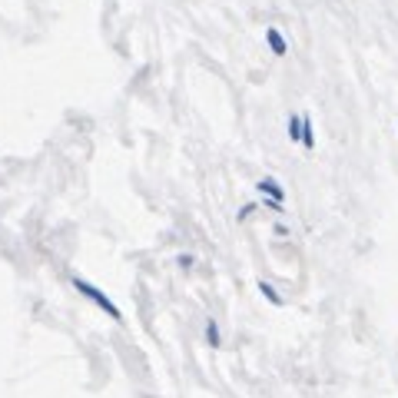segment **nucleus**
Returning <instances> with one entry per match:
<instances>
[{
  "mask_svg": "<svg viewBox=\"0 0 398 398\" xmlns=\"http://www.w3.org/2000/svg\"><path fill=\"white\" fill-rule=\"evenodd\" d=\"M73 289H77L80 295H83V299H90V302H93L96 309H103V312H107V315H110L113 322H123V312L107 299V292H100L96 286H90L87 279H80V276H73Z\"/></svg>",
  "mask_w": 398,
  "mask_h": 398,
  "instance_id": "1",
  "label": "nucleus"
},
{
  "mask_svg": "<svg viewBox=\"0 0 398 398\" xmlns=\"http://www.w3.org/2000/svg\"><path fill=\"white\" fill-rule=\"evenodd\" d=\"M256 189H259L266 199H276V202H282L286 199V189L279 186V180H272V176H262L259 183H256Z\"/></svg>",
  "mask_w": 398,
  "mask_h": 398,
  "instance_id": "2",
  "label": "nucleus"
},
{
  "mask_svg": "<svg viewBox=\"0 0 398 398\" xmlns=\"http://www.w3.org/2000/svg\"><path fill=\"white\" fill-rule=\"evenodd\" d=\"M266 44H269V50H272L276 57H286V53H289V44H286V37H282L276 27L266 31Z\"/></svg>",
  "mask_w": 398,
  "mask_h": 398,
  "instance_id": "3",
  "label": "nucleus"
},
{
  "mask_svg": "<svg viewBox=\"0 0 398 398\" xmlns=\"http://www.w3.org/2000/svg\"><path fill=\"white\" fill-rule=\"evenodd\" d=\"M206 345H213V349H219V345H223V332H219L216 319L206 322Z\"/></svg>",
  "mask_w": 398,
  "mask_h": 398,
  "instance_id": "4",
  "label": "nucleus"
},
{
  "mask_svg": "<svg viewBox=\"0 0 398 398\" xmlns=\"http://www.w3.org/2000/svg\"><path fill=\"white\" fill-rule=\"evenodd\" d=\"M259 292L266 295V299H269V302H272V306H286V299H282V295L276 292V286H269L266 279H259Z\"/></svg>",
  "mask_w": 398,
  "mask_h": 398,
  "instance_id": "5",
  "label": "nucleus"
},
{
  "mask_svg": "<svg viewBox=\"0 0 398 398\" xmlns=\"http://www.w3.org/2000/svg\"><path fill=\"white\" fill-rule=\"evenodd\" d=\"M286 130H289L292 143H302V116H295V113H292L289 123H286Z\"/></svg>",
  "mask_w": 398,
  "mask_h": 398,
  "instance_id": "6",
  "label": "nucleus"
},
{
  "mask_svg": "<svg viewBox=\"0 0 398 398\" xmlns=\"http://www.w3.org/2000/svg\"><path fill=\"white\" fill-rule=\"evenodd\" d=\"M302 146L306 150H315V130H312V120L302 116Z\"/></svg>",
  "mask_w": 398,
  "mask_h": 398,
  "instance_id": "7",
  "label": "nucleus"
},
{
  "mask_svg": "<svg viewBox=\"0 0 398 398\" xmlns=\"http://www.w3.org/2000/svg\"><path fill=\"white\" fill-rule=\"evenodd\" d=\"M256 209H259L256 202H249V206H243V209H239V219H249V216L256 213Z\"/></svg>",
  "mask_w": 398,
  "mask_h": 398,
  "instance_id": "8",
  "label": "nucleus"
},
{
  "mask_svg": "<svg viewBox=\"0 0 398 398\" xmlns=\"http://www.w3.org/2000/svg\"><path fill=\"white\" fill-rule=\"evenodd\" d=\"M176 266H180V269H189V266H193V256H189V252H183V256L176 259Z\"/></svg>",
  "mask_w": 398,
  "mask_h": 398,
  "instance_id": "9",
  "label": "nucleus"
}]
</instances>
